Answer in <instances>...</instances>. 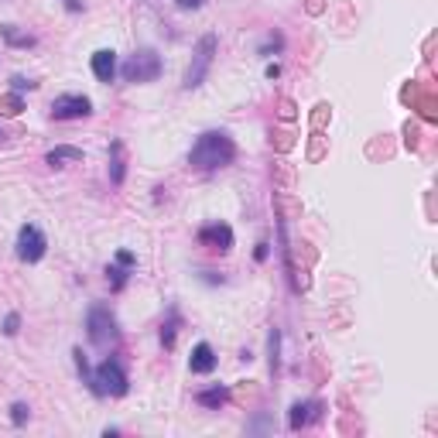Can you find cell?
Segmentation results:
<instances>
[{"label": "cell", "instance_id": "obj_24", "mask_svg": "<svg viewBox=\"0 0 438 438\" xmlns=\"http://www.w3.org/2000/svg\"><path fill=\"white\" fill-rule=\"evenodd\" d=\"M267 254H270V250H267V243H257V250H254V257H257V261H267Z\"/></svg>", "mask_w": 438, "mask_h": 438}, {"label": "cell", "instance_id": "obj_25", "mask_svg": "<svg viewBox=\"0 0 438 438\" xmlns=\"http://www.w3.org/2000/svg\"><path fill=\"white\" fill-rule=\"evenodd\" d=\"M281 76V66H267V79H277Z\"/></svg>", "mask_w": 438, "mask_h": 438}, {"label": "cell", "instance_id": "obj_2", "mask_svg": "<svg viewBox=\"0 0 438 438\" xmlns=\"http://www.w3.org/2000/svg\"><path fill=\"white\" fill-rule=\"evenodd\" d=\"M127 370L120 363V356H106L96 370H92V380H89V390L96 397H123L127 394Z\"/></svg>", "mask_w": 438, "mask_h": 438}, {"label": "cell", "instance_id": "obj_12", "mask_svg": "<svg viewBox=\"0 0 438 438\" xmlns=\"http://www.w3.org/2000/svg\"><path fill=\"white\" fill-rule=\"evenodd\" d=\"M216 350L209 346V343H199L195 350H192V356H188V370L192 373H212L216 370Z\"/></svg>", "mask_w": 438, "mask_h": 438}, {"label": "cell", "instance_id": "obj_16", "mask_svg": "<svg viewBox=\"0 0 438 438\" xmlns=\"http://www.w3.org/2000/svg\"><path fill=\"white\" fill-rule=\"evenodd\" d=\"M110 181L123 185V141H110Z\"/></svg>", "mask_w": 438, "mask_h": 438}, {"label": "cell", "instance_id": "obj_11", "mask_svg": "<svg viewBox=\"0 0 438 438\" xmlns=\"http://www.w3.org/2000/svg\"><path fill=\"white\" fill-rule=\"evenodd\" d=\"M322 418V404L319 401H298L295 408H291V418H288V425H291V432H298V428H305L308 421H319Z\"/></svg>", "mask_w": 438, "mask_h": 438}, {"label": "cell", "instance_id": "obj_20", "mask_svg": "<svg viewBox=\"0 0 438 438\" xmlns=\"http://www.w3.org/2000/svg\"><path fill=\"white\" fill-rule=\"evenodd\" d=\"M281 48H284V38L281 34H267V41L257 48V55H270V52H281Z\"/></svg>", "mask_w": 438, "mask_h": 438}, {"label": "cell", "instance_id": "obj_21", "mask_svg": "<svg viewBox=\"0 0 438 438\" xmlns=\"http://www.w3.org/2000/svg\"><path fill=\"white\" fill-rule=\"evenodd\" d=\"M0 329H3V336H17V329H21V315H17V312H10V315L3 319V326H0Z\"/></svg>", "mask_w": 438, "mask_h": 438}, {"label": "cell", "instance_id": "obj_10", "mask_svg": "<svg viewBox=\"0 0 438 438\" xmlns=\"http://www.w3.org/2000/svg\"><path fill=\"white\" fill-rule=\"evenodd\" d=\"M89 69H92V76H96L99 83H113V76H117V52H113V48H99V52H92Z\"/></svg>", "mask_w": 438, "mask_h": 438}, {"label": "cell", "instance_id": "obj_5", "mask_svg": "<svg viewBox=\"0 0 438 438\" xmlns=\"http://www.w3.org/2000/svg\"><path fill=\"white\" fill-rule=\"evenodd\" d=\"M120 76H123L127 83H155V79L161 76V55H158L155 48H141V52H134V55L123 62Z\"/></svg>", "mask_w": 438, "mask_h": 438}, {"label": "cell", "instance_id": "obj_17", "mask_svg": "<svg viewBox=\"0 0 438 438\" xmlns=\"http://www.w3.org/2000/svg\"><path fill=\"white\" fill-rule=\"evenodd\" d=\"M21 110H24L21 92H7V96H0V113H3V117H17Z\"/></svg>", "mask_w": 438, "mask_h": 438}, {"label": "cell", "instance_id": "obj_4", "mask_svg": "<svg viewBox=\"0 0 438 438\" xmlns=\"http://www.w3.org/2000/svg\"><path fill=\"white\" fill-rule=\"evenodd\" d=\"M216 34H202L199 38V45H195V52H192V62H188V69H185V89H199L206 83V76H209V66H212V59H216Z\"/></svg>", "mask_w": 438, "mask_h": 438}, {"label": "cell", "instance_id": "obj_15", "mask_svg": "<svg viewBox=\"0 0 438 438\" xmlns=\"http://www.w3.org/2000/svg\"><path fill=\"white\" fill-rule=\"evenodd\" d=\"M0 41H7L10 48H34L38 45L34 34H28V31H21L14 24H0Z\"/></svg>", "mask_w": 438, "mask_h": 438}, {"label": "cell", "instance_id": "obj_1", "mask_svg": "<svg viewBox=\"0 0 438 438\" xmlns=\"http://www.w3.org/2000/svg\"><path fill=\"white\" fill-rule=\"evenodd\" d=\"M237 158V144L226 130H206L195 137L192 151H188V165L195 172H219L226 165H233Z\"/></svg>", "mask_w": 438, "mask_h": 438}, {"label": "cell", "instance_id": "obj_22", "mask_svg": "<svg viewBox=\"0 0 438 438\" xmlns=\"http://www.w3.org/2000/svg\"><path fill=\"white\" fill-rule=\"evenodd\" d=\"M38 86V83H31V79H24V76H14V79H10V89H14V92H28V89H34Z\"/></svg>", "mask_w": 438, "mask_h": 438}, {"label": "cell", "instance_id": "obj_14", "mask_svg": "<svg viewBox=\"0 0 438 438\" xmlns=\"http://www.w3.org/2000/svg\"><path fill=\"white\" fill-rule=\"evenodd\" d=\"M195 401H199L202 408H209V411H219V408L230 401V387H223V384H212V387L199 390V394H195Z\"/></svg>", "mask_w": 438, "mask_h": 438}, {"label": "cell", "instance_id": "obj_8", "mask_svg": "<svg viewBox=\"0 0 438 438\" xmlns=\"http://www.w3.org/2000/svg\"><path fill=\"white\" fill-rule=\"evenodd\" d=\"M199 243L202 247H209V250H219V254H226V250H233V230H230V223H206L202 230H199Z\"/></svg>", "mask_w": 438, "mask_h": 438}, {"label": "cell", "instance_id": "obj_9", "mask_svg": "<svg viewBox=\"0 0 438 438\" xmlns=\"http://www.w3.org/2000/svg\"><path fill=\"white\" fill-rule=\"evenodd\" d=\"M134 267H137V257H134L130 250H117L113 263L106 267L110 288H113V291H123V284H127V277H130V270H134Z\"/></svg>", "mask_w": 438, "mask_h": 438}, {"label": "cell", "instance_id": "obj_7", "mask_svg": "<svg viewBox=\"0 0 438 438\" xmlns=\"http://www.w3.org/2000/svg\"><path fill=\"white\" fill-rule=\"evenodd\" d=\"M89 113H92V99L83 96V92H62L52 103V117L55 120H83Z\"/></svg>", "mask_w": 438, "mask_h": 438}, {"label": "cell", "instance_id": "obj_19", "mask_svg": "<svg viewBox=\"0 0 438 438\" xmlns=\"http://www.w3.org/2000/svg\"><path fill=\"white\" fill-rule=\"evenodd\" d=\"M28 415H31V408H28L24 401H14V404H10V421H14L17 428H21V425L28 421Z\"/></svg>", "mask_w": 438, "mask_h": 438}, {"label": "cell", "instance_id": "obj_6", "mask_svg": "<svg viewBox=\"0 0 438 438\" xmlns=\"http://www.w3.org/2000/svg\"><path fill=\"white\" fill-rule=\"evenodd\" d=\"M45 250H48V240H45L41 226H34V223H24V226L17 230V261L38 263L41 257H45Z\"/></svg>", "mask_w": 438, "mask_h": 438}, {"label": "cell", "instance_id": "obj_27", "mask_svg": "<svg viewBox=\"0 0 438 438\" xmlns=\"http://www.w3.org/2000/svg\"><path fill=\"white\" fill-rule=\"evenodd\" d=\"M0 137H3V130H0Z\"/></svg>", "mask_w": 438, "mask_h": 438}, {"label": "cell", "instance_id": "obj_18", "mask_svg": "<svg viewBox=\"0 0 438 438\" xmlns=\"http://www.w3.org/2000/svg\"><path fill=\"white\" fill-rule=\"evenodd\" d=\"M175 336H178V312L172 308V319H168V326L161 329V343H165V350L175 346Z\"/></svg>", "mask_w": 438, "mask_h": 438}, {"label": "cell", "instance_id": "obj_13", "mask_svg": "<svg viewBox=\"0 0 438 438\" xmlns=\"http://www.w3.org/2000/svg\"><path fill=\"white\" fill-rule=\"evenodd\" d=\"M45 161L52 168H66V165H79L83 161V148H72V144H59L45 155Z\"/></svg>", "mask_w": 438, "mask_h": 438}, {"label": "cell", "instance_id": "obj_3", "mask_svg": "<svg viewBox=\"0 0 438 438\" xmlns=\"http://www.w3.org/2000/svg\"><path fill=\"white\" fill-rule=\"evenodd\" d=\"M86 332H89V343L99 346V350H110V346H117V339H120V326H117V319H113V312H110L106 305H92V308H89Z\"/></svg>", "mask_w": 438, "mask_h": 438}, {"label": "cell", "instance_id": "obj_26", "mask_svg": "<svg viewBox=\"0 0 438 438\" xmlns=\"http://www.w3.org/2000/svg\"><path fill=\"white\" fill-rule=\"evenodd\" d=\"M199 3H202V0H178V7H185V10H188V7H199Z\"/></svg>", "mask_w": 438, "mask_h": 438}, {"label": "cell", "instance_id": "obj_23", "mask_svg": "<svg viewBox=\"0 0 438 438\" xmlns=\"http://www.w3.org/2000/svg\"><path fill=\"white\" fill-rule=\"evenodd\" d=\"M270 370H277V329L270 332Z\"/></svg>", "mask_w": 438, "mask_h": 438}]
</instances>
